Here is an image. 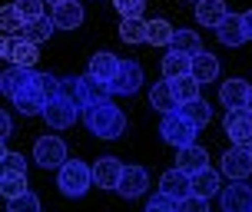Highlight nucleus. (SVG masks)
Listing matches in <instances>:
<instances>
[{"instance_id": "f257e3e1", "label": "nucleus", "mask_w": 252, "mask_h": 212, "mask_svg": "<svg viewBox=\"0 0 252 212\" xmlns=\"http://www.w3.org/2000/svg\"><path fill=\"white\" fill-rule=\"evenodd\" d=\"M83 123L93 136L100 139H116L126 133V113L120 106H113V100H103V103H93V106H83L80 110Z\"/></svg>"}, {"instance_id": "f03ea898", "label": "nucleus", "mask_w": 252, "mask_h": 212, "mask_svg": "<svg viewBox=\"0 0 252 212\" xmlns=\"http://www.w3.org/2000/svg\"><path fill=\"white\" fill-rule=\"evenodd\" d=\"M57 186H60V192L70 196V199L87 196V189L93 186V166H87L83 159H66L60 169H57Z\"/></svg>"}, {"instance_id": "7ed1b4c3", "label": "nucleus", "mask_w": 252, "mask_h": 212, "mask_svg": "<svg viewBox=\"0 0 252 212\" xmlns=\"http://www.w3.org/2000/svg\"><path fill=\"white\" fill-rule=\"evenodd\" d=\"M196 129L199 126L196 123H189L183 113H166L163 116V123H159V136L169 143V146H176V150H183V146H192L196 143Z\"/></svg>"}, {"instance_id": "20e7f679", "label": "nucleus", "mask_w": 252, "mask_h": 212, "mask_svg": "<svg viewBox=\"0 0 252 212\" xmlns=\"http://www.w3.org/2000/svg\"><path fill=\"white\" fill-rule=\"evenodd\" d=\"M33 162L40 169H60L66 162V143L60 136H40L33 143Z\"/></svg>"}, {"instance_id": "39448f33", "label": "nucleus", "mask_w": 252, "mask_h": 212, "mask_svg": "<svg viewBox=\"0 0 252 212\" xmlns=\"http://www.w3.org/2000/svg\"><path fill=\"white\" fill-rule=\"evenodd\" d=\"M222 129H226V136L232 139V146L252 150V110H226Z\"/></svg>"}, {"instance_id": "423d86ee", "label": "nucleus", "mask_w": 252, "mask_h": 212, "mask_svg": "<svg viewBox=\"0 0 252 212\" xmlns=\"http://www.w3.org/2000/svg\"><path fill=\"white\" fill-rule=\"evenodd\" d=\"M0 57L10 63V66H30V70H33V63L40 60L37 43H30V40H24V37H7L0 43Z\"/></svg>"}, {"instance_id": "0eeeda50", "label": "nucleus", "mask_w": 252, "mask_h": 212, "mask_svg": "<svg viewBox=\"0 0 252 212\" xmlns=\"http://www.w3.org/2000/svg\"><path fill=\"white\" fill-rule=\"evenodd\" d=\"M219 202L222 212H252V186L246 179H232V186H222Z\"/></svg>"}, {"instance_id": "6e6552de", "label": "nucleus", "mask_w": 252, "mask_h": 212, "mask_svg": "<svg viewBox=\"0 0 252 212\" xmlns=\"http://www.w3.org/2000/svg\"><path fill=\"white\" fill-rule=\"evenodd\" d=\"M76 116H80V106L63 100V96H57V100H50L43 106V120H47L50 129H70L76 123Z\"/></svg>"}, {"instance_id": "1a4fd4ad", "label": "nucleus", "mask_w": 252, "mask_h": 212, "mask_svg": "<svg viewBox=\"0 0 252 212\" xmlns=\"http://www.w3.org/2000/svg\"><path fill=\"white\" fill-rule=\"evenodd\" d=\"M139 87H143V66H139L136 60H123V63H120L116 80L110 83L113 96H133Z\"/></svg>"}, {"instance_id": "9d476101", "label": "nucleus", "mask_w": 252, "mask_h": 212, "mask_svg": "<svg viewBox=\"0 0 252 212\" xmlns=\"http://www.w3.org/2000/svg\"><path fill=\"white\" fill-rule=\"evenodd\" d=\"M10 103L24 113V116H43V106H47L50 100H47V93H43V87H40V73L33 76V83H30L24 93H17Z\"/></svg>"}, {"instance_id": "9b49d317", "label": "nucleus", "mask_w": 252, "mask_h": 212, "mask_svg": "<svg viewBox=\"0 0 252 212\" xmlns=\"http://www.w3.org/2000/svg\"><path fill=\"white\" fill-rule=\"evenodd\" d=\"M219 100L226 110H249V100H252V83L246 80H226L222 87H219Z\"/></svg>"}, {"instance_id": "f8f14e48", "label": "nucleus", "mask_w": 252, "mask_h": 212, "mask_svg": "<svg viewBox=\"0 0 252 212\" xmlns=\"http://www.w3.org/2000/svg\"><path fill=\"white\" fill-rule=\"evenodd\" d=\"M123 162L116 156H100L93 162V182L100 189H120V179H123Z\"/></svg>"}, {"instance_id": "ddd939ff", "label": "nucleus", "mask_w": 252, "mask_h": 212, "mask_svg": "<svg viewBox=\"0 0 252 212\" xmlns=\"http://www.w3.org/2000/svg\"><path fill=\"white\" fill-rule=\"evenodd\" d=\"M33 70L30 66H7L3 73H0V93L7 96V100H13L17 93H24L30 83H33Z\"/></svg>"}, {"instance_id": "4468645a", "label": "nucleus", "mask_w": 252, "mask_h": 212, "mask_svg": "<svg viewBox=\"0 0 252 212\" xmlns=\"http://www.w3.org/2000/svg\"><path fill=\"white\" fill-rule=\"evenodd\" d=\"M76 83H80V110H83V106H93V103H103V100H110V96H113L110 83L96 80L93 73L76 76Z\"/></svg>"}, {"instance_id": "2eb2a0df", "label": "nucleus", "mask_w": 252, "mask_h": 212, "mask_svg": "<svg viewBox=\"0 0 252 212\" xmlns=\"http://www.w3.org/2000/svg\"><path fill=\"white\" fill-rule=\"evenodd\" d=\"M222 173L229 179H249L252 173V150L246 146H232V150L222 156Z\"/></svg>"}, {"instance_id": "dca6fc26", "label": "nucleus", "mask_w": 252, "mask_h": 212, "mask_svg": "<svg viewBox=\"0 0 252 212\" xmlns=\"http://www.w3.org/2000/svg\"><path fill=\"white\" fill-rule=\"evenodd\" d=\"M159 192L173 196V199H189L192 196V176L183 169H169L159 176Z\"/></svg>"}, {"instance_id": "f3484780", "label": "nucleus", "mask_w": 252, "mask_h": 212, "mask_svg": "<svg viewBox=\"0 0 252 212\" xmlns=\"http://www.w3.org/2000/svg\"><path fill=\"white\" fill-rule=\"evenodd\" d=\"M146 186H150V176H146V169L143 166H126L123 169V179H120V196L123 199H139L143 192H146Z\"/></svg>"}, {"instance_id": "a211bd4d", "label": "nucleus", "mask_w": 252, "mask_h": 212, "mask_svg": "<svg viewBox=\"0 0 252 212\" xmlns=\"http://www.w3.org/2000/svg\"><path fill=\"white\" fill-rule=\"evenodd\" d=\"M176 169H183V173L196 176L202 173V169H209V152L202 150V146H183V150H176Z\"/></svg>"}, {"instance_id": "6ab92c4d", "label": "nucleus", "mask_w": 252, "mask_h": 212, "mask_svg": "<svg viewBox=\"0 0 252 212\" xmlns=\"http://www.w3.org/2000/svg\"><path fill=\"white\" fill-rule=\"evenodd\" d=\"M120 57L110 50H96L93 57H90V73L96 76V80H103V83H113L116 73H120Z\"/></svg>"}, {"instance_id": "aec40b11", "label": "nucleus", "mask_w": 252, "mask_h": 212, "mask_svg": "<svg viewBox=\"0 0 252 212\" xmlns=\"http://www.w3.org/2000/svg\"><path fill=\"white\" fill-rule=\"evenodd\" d=\"M216 37H219V43H226V47H242V43H246V24H242V13H229L226 20L216 27Z\"/></svg>"}, {"instance_id": "412c9836", "label": "nucleus", "mask_w": 252, "mask_h": 212, "mask_svg": "<svg viewBox=\"0 0 252 212\" xmlns=\"http://www.w3.org/2000/svg\"><path fill=\"white\" fill-rule=\"evenodd\" d=\"M53 24H57V30H76V27L83 24V3L80 0L57 3L53 7Z\"/></svg>"}, {"instance_id": "4be33fe9", "label": "nucleus", "mask_w": 252, "mask_h": 212, "mask_svg": "<svg viewBox=\"0 0 252 212\" xmlns=\"http://www.w3.org/2000/svg\"><path fill=\"white\" fill-rule=\"evenodd\" d=\"M150 106L156 113H163V116L179 110V100H176V93H173V83H169V80H159V83L150 90Z\"/></svg>"}, {"instance_id": "5701e85b", "label": "nucleus", "mask_w": 252, "mask_h": 212, "mask_svg": "<svg viewBox=\"0 0 252 212\" xmlns=\"http://www.w3.org/2000/svg\"><path fill=\"white\" fill-rule=\"evenodd\" d=\"M226 17H229L226 0H199V3H196V20H199L202 27H219Z\"/></svg>"}, {"instance_id": "b1692460", "label": "nucleus", "mask_w": 252, "mask_h": 212, "mask_svg": "<svg viewBox=\"0 0 252 212\" xmlns=\"http://www.w3.org/2000/svg\"><path fill=\"white\" fill-rule=\"evenodd\" d=\"M222 192V179L216 169H202V173L192 176V196H202V199H213Z\"/></svg>"}, {"instance_id": "393cba45", "label": "nucleus", "mask_w": 252, "mask_h": 212, "mask_svg": "<svg viewBox=\"0 0 252 212\" xmlns=\"http://www.w3.org/2000/svg\"><path fill=\"white\" fill-rule=\"evenodd\" d=\"M189 76H196L199 83H213L216 76H219V60H216V53L209 50H202L192 57V73Z\"/></svg>"}, {"instance_id": "a878e982", "label": "nucleus", "mask_w": 252, "mask_h": 212, "mask_svg": "<svg viewBox=\"0 0 252 212\" xmlns=\"http://www.w3.org/2000/svg\"><path fill=\"white\" fill-rule=\"evenodd\" d=\"M120 40L123 43H150V24L143 20V17H129V20H123L120 24Z\"/></svg>"}, {"instance_id": "bb28decb", "label": "nucleus", "mask_w": 252, "mask_h": 212, "mask_svg": "<svg viewBox=\"0 0 252 212\" xmlns=\"http://www.w3.org/2000/svg\"><path fill=\"white\" fill-rule=\"evenodd\" d=\"M192 73V57L186 53H166L163 57V80H179V76H189Z\"/></svg>"}, {"instance_id": "cd10ccee", "label": "nucleus", "mask_w": 252, "mask_h": 212, "mask_svg": "<svg viewBox=\"0 0 252 212\" xmlns=\"http://www.w3.org/2000/svg\"><path fill=\"white\" fill-rule=\"evenodd\" d=\"M169 50L173 53H186V57H196V53H202V37L196 33V30H176Z\"/></svg>"}, {"instance_id": "c85d7f7f", "label": "nucleus", "mask_w": 252, "mask_h": 212, "mask_svg": "<svg viewBox=\"0 0 252 212\" xmlns=\"http://www.w3.org/2000/svg\"><path fill=\"white\" fill-rule=\"evenodd\" d=\"M53 30H57L53 17H40V20H33V24H27V27H24V33H20V37L40 47V43H47V40L53 37Z\"/></svg>"}, {"instance_id": "c756f323", "label": "nucleus", "mask_w": 252, "mask_h": 212, "mask_svg": "<svg viewBox=\"0 0 252 212\" xmlns=\"http://www.w3.org/2000/svg\"><path fill=\"white\" fill-rule=\"evenodd\" d=\"M179 113H183V116H186L189 123H196L202 129V126L209 123V120H213V106H209V103L202 100H192V103H183V106H179Z\"/></svg>"}, {"instance_id": "7c9ffc66", "label": "nucleus", "mask_w": 252, "mask_h": 212, "mask_svg": "<svg viewBox=\"0 0 252 212\" xmlns=\"http://www.w3.org/2000/svg\"><path fill=\"white\" fill-rule=\"evenodd\" d=\"M173 83V93H176V100H179V106L183 103H192V100H199V80L196 76H179V80H169Z\"/></svg>"}, {"instance_id": "2f4dec72", "label": "nucleus", "mask_w": 252, "mask_h": 212, "mask_svg": "<svg viewBox=\"0 0 252 212\" xmlns=\"http://www.w3.org/2000/svg\"><path fill=\"white\" fill-rule=\"evenodd\" d=\"M0 27H3V33L10 37V33H24V13L17 10V3H3V10H0Z\"/></svg>"}, {"instance_id": "473e14b6", "label": "nucleus", "mask_w": 252, "mask_h": 212, "mask_svg": "<svg viewBox=\"0 0 252 212\" xmlns=\"http://www.w3.org/2000/svg\"><path fill=\"white\" fill-rule=\"evenodd\" d=\"M173 37H176V27L169 24V20H150V43L153 47H169L173 43Z\"/></svg>"}, {"instance_id": "72a5a7b5", "label": "nucleus", "mask_w": 252, "mask_h": 212, "mask_svg": "<svg viewBox=\"0 0 252 212\" xmlns=\"http://www.w3.org/2000/svg\"><path fill=\"white\" fill-rule=\"evenodd\" d=\"M0 192H3V199H7V202L17 199V196H24V192H27V176L3 173V179H0Z\"/></svg>"}, {"instance_id": "f704fd0d", "label": "nucleus", "mask_w": 252, "mask_h": 212, "mask_svg": "<svg viewBox=\"0 0 252 212\" xmlns=\"http://www.w3.org/2000/svg\"><path fill=\"white\" fill-rule=\"evenodd\" d=\"M7 212H40V196L27 189L24 196H17V199L7 202Z\"/></svg>"}, {"instance_id": "c9c22d12", "label": "nucleus", "mask_w": 252, "mask_h": 212, "mask_svg": "<svg viewBox=\"0 0 252 212\" xmlns=\"http://www.w3.org/2000/svg\"><path fill=\"white\" fill-rule=\"evenodd\" d=\"M0 166H3V173L27 176V156H24V152H10V150H3V156H0Z\"/></svg>"}, {"instance_id": "e433bc0d", "label": "nucleus", "mask_w": 252, "mask_h": 212, "mask_svg": "<svg viewBox=\"0 0 252 212\" xmlns=\"http://www.w3.org/2000/svg\"><path fill=\"white\" fill-rule=\"evenodd\" d=\"M146 212H179V199L166 196V192H156V196L146 202Z\"/></svg>"}, {"instance_id": "4c0bfd02", "label": "nucleus", "mask_w": 252, "mask_h": 212, "mask_svg": "<svg viewBox=\"0 0 252 212\" xmlns=\"http://www.w3.org/2000/svg\"><path fill=\"white\" fill-rule=\"evenodd\" d=\"M17 3V10L24 13L27 24H33V20H40V17H47L43 13V0H13Z\"/></svg>"}, {"instance_id": "58836bf2", "label": "nucleus", "mask_w": 252, "mask_h": 212, "mask_svg": "<svg viewBox=\"0 0 252 212\" xmlns=\"http://www.w3.org/2000/svg\"><path fill=\"white\" fill-rule=\"evenodd\" d=\"M113 7L120 10V17H123V20H129V17H143L146 0H113Z\"/></svg>"}, {"instance_id": "ea45409f", "label": "nucleus", "mask_w": 252, "mask_h": 212, "mask_svg": "<svg viewBox=\"0 0 252 212\" xmlns=\"http://www.w3.org/2000/svg\"><path fill=\"white\" fill-rule=\"evenodd\" d=\"M60 96L80 106V83H76V76H66V80H60Z\"/></svg>"}, {"instance_id": "a19ab883", "label": "nucleus", "mask_w": 252, "mask_h": 212, "mask_svg": "<svg viewBox=\"0 0 252 212\" xmlns=\"http://www.w3.org/2000/svg\"><path fill=\"white\" fill-rule=\"evenodd\" d=\"M179 212H209V199H202V196L179 199Z\"/></svg>"}, {"instance_id": "79ce46f5", "label": "nucleus", "mask_w": 252, "mask_h": 212, "mask_svg": "<svg viewBox=\"0 0 252 212\" xmlns=\"http://www.w3.org/2000/svg\"><path fill=\"white\" fill-rule=\"evenodd\" d=\"M0 129H3V133H0V139H7L13 133V123H10V113H3V116H0Z\"/></svg>"}, {"instance_id": "37998d69", "label": "nucleus", "mask_w": 252, "mask_h": 212, "mask_svg": "<svg viewBox=\"0 0 252 212\" xmlns=\"http://www.w3.org/2000/svg\"><path fill=\"white\" fill-rule=\"evenodd\" d=\"M242 24H246V40H252V10L242 13Z\"/></svg>"}, {"instance_id": "c03bdc74", "label": "nucleus", "mask_w": 252, "mask_h": 212, "mask_svg": "<svg viewBox=\"0 0 252 212\" xmlns=\"http://www.w3.org/2000/svg\"><path fill=\"white\" fill-rule=\"evenodd\" d=\"M47 3H53V7H57V3H66V0H47Z\"/></svg>"}, {"instance_id": "a18cd8bd", "label": "nucleus", "mask_w": 252, "mask_h": 212, "mask_svg": "<svg viewBox=\"0 0 252 212\" xmlns=\"http://www.w3.org/2000/svg\"><path fill=\"white\" fill-rule=\"evenodd\" d=\"M249 110H252V100H249Z\"/></svg>"}, {"instance_id": "49530a36", "label": "nucleus", "mask_w": 252, "mask_h": 212, "mask_svg": "<svg viewBox=\"0 0 252 212\" xmlns=\"http://www.w3.org/2000/svg\"><path fill=\"white\" fill-rule=\"evenodd\" d=\"M196 3H199V0H196Z\"/></svg>"}]
</instances>
